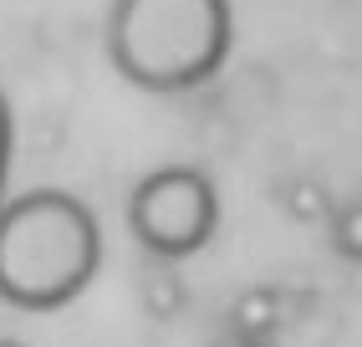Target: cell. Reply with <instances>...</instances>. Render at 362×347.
<instances>
[{
    "instance_id": "obj_7",
    "label": "cell",
    "mask_w": 362,
    "mask_h": 347,
    "mask_svg": "<svg viewBox=\"0 0 362 347\" xmlns=\"http://www.w3.org/2000/svg\"><path fill=\"white\" fill-rule=\"evenodd\" d=\"M174 307H179V281L174 276H148V312L168 317Z\"/></svg>"
},
{
    "instance_id": "obj_9",
    "label": "cell",
    "mask_w": 362,
    "mask_h": 347,
    "mask_svg": "<svg viewBox=\"0 0 362 347\" xmlns=\"http://www.w3.org/2000/svg\"><path fill=\"white\" fill-rule=\"evenodd\" d=\"M0 347H26V342H0Z\"/></svg>"
},
{
    "instance_id": "obj_8",
    "label": "cell",
    "mask_w": 362,
    "mask_h": 347,
    "mask_svg": "<svg viewBox=\"0 0 362 347\" xmlns=\"http://www.w3.org/2000/svg\"><path fill=\"white\" fill-rule=\"evenodd\" d=\"M214 347H265V342H250V337H240V332H230L225 342H214Z\"/></svg>"
},
{
    "instance_id": "obj_3",
    "label": "cell",
    "mask_w": 362,
    "mask_h": 347,
    "mask_svg": "<svg viewBox=\"0 0 362 347\" xmlns=\"http://www.w3.org/2000/svg\"><path fill=\"white\" fill-rule=\"evenodd\" d=\"M128 225L153 256L184 261L209 245L214 225H220V194H214L209 174L189 164L153 169L128 194Z\"/></svg>"
},
{
    "instance_id": "obj_1",
    "label": "cell",
    "mask_w": 362,
    "mask_h": 347,
    "mask_svg": "<svg viewBox=\"0 0 362 347\" xmlns=\"http://www.w3.org/2000/svg\"><path fill=\"white\" fill-rule=\"evenodd\" d=\"M103 266V230L77 194L31 189L0 205V302L57 312L92 286Z\"/></svg>"
},
{
    "instance_id": "obj_2",
    "label": "cell",
    "mask_w": 362,
    "mask_h": 347,
    "mask_svg": "<svg viewBox=\"0 0 362 347\" xmlns=\"http://www.w3.org/2000/svg\"><path fill=\"white\" fill-rule=\"evenodd\" d=\"M235 41L230 0H112L107 57L143 92H189L225 67Z\"/></svg>"
},
{
    "instance_id": "obj_4",
    "label": "cell",
    "mask_w": 362,
    "mask_h": 347,
    "mask_svg": "<svg viewBox=\"0 0 362 347\" xmlns=\"http://www.w3.org/2000/svg\"><path fill=\"white\" fill-rule=\"evenodd\" d=\"M235 332L240 337H250V342H271L276 332H281V322H286V302H281V291H271V286H255V291H245L235 302Z\"/></svg>"
},
{
    "instance_id": "obj_6",
    "label": "cell",
    "mask_w": 362,
    "mask_h": 347,
    "mask_svg": "<svg viewBox=\"0 0 362 347\" xmlns=\"http://www.w3.org/2000/svg\"><path fill=\"white\" fill-rule=\"evenodd\" d=\"M11 148H16V128H11V97L0 87V194H6V179H11ZM6 205V200H0Z\"/></svg>"
},
{
    "instance_id": "obj_5",
    "label": "cell",
    "mask_w": 362,
    "mask_h": 347,
    "mask_svg": "<svg viewBox=\"0 0 362 347\" xmlns=\"http://www.w3.org/2000/svg\"><path fill=\"white\" fill-rule=\"evenodd\" d=\"M332 245L347 261L362 266V200H352V205H342V210L332 215Z\"/></svg>"
}]
</instances>
